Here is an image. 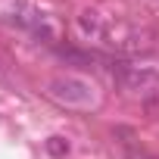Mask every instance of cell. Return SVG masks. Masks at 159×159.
<instances>
[{
  "label": "cell",
  "mask_w": 159,
  "mask_h": 159,
  "mask_svg": "<svg viewBox=\"0 0 159 159\" xmlns=\"http://www.w3.org/2000/svg\"><path fill=\"white\" fill-rule=\"evenodd\" d=\"M47 94L66 106H94L97 103V88L84 78H75V75H59L47 84Z\"/></svg>",
  "instance_id": "cell-1"
},
{
  "label": "cell",
  "mask_w": 159,
  "mask_h": 159,
  "mask_svg": "<svg viewBox=\"0 0 159 159\" xmlns=\"http://www.w3.org/2000/svg\"><path fill=\"white\" fill-rule=\"evenodd\" d=\"M112 78L119 81L122 91L128 94H153L159 88V72L147 66H128V62H112L109 66Z\"/></svg>",
  "instance_id": "cell-2"
},
{
  "label": "cell",
  "mask_w": 159,
  "mask_h": 159,
  "mask_svg": "<svg viewBox=\"0 0 159 159\" xmlns=\"http://www.w3.org/2000/svg\"><path fill=\"white\" fill-rule=\"evenodd\" d=\"M78 25H81L84 34H103V19L97 10H81L78 13Z\"/></svg>",
  "instance_id": "cell-3"
},
{
  "label": "cell",
  "mask_w": 159,
  "mask_h": 159,
  "mask_svg": "<svg viewBox=\"0 0 159 159\" xmlns=\"http://www.w3.org/2000/svg\"><path fill=\"white\" fill-rule=\"evenodd\" d=\"M0 81H3V84H10V81H13V75H10V69H7L3 62H0Z\"/></svg>",
  "instance_id": "cell-4"
},
{
  "label": "cell",
  "mask_w": 159,
  "mask_h": 159,
  "mask_svg": "<svg viewBox=\"0 0 159 159\" xmlns=\"http://www.w3.org/2000/svg\"><path fill=\"white\" fill-rule=\"evenodd\" d=\"M62 150H69V147H62L59 137H53V140H50V153H62Z\"/></svg>",
  "instance_id": "cell-5"
}]
</instances>
